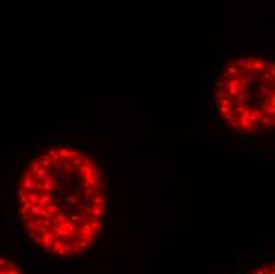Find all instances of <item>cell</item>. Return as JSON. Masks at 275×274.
Wrapping results in <instances>:
<instances>
[{
    "label": "cell",
    "mask_w": 275,
    "mask_h": 274,
    "mask_svg": "<svg viewBox=\"0 0 275 274\" xmlns=\"http://www.w3.org/2000/svg\"><path fill=\"white\" fill-rule=\"evenodd\" d=\"M14 203L27 239L56 258H75L97 244L108 222L103 168L87 149L54 143L22 162Z\"/></svg>",
    "instance_id": "obj_1"
},
{
    "label": "cell",
    "mask_w": 275,
    "mask_h": 274,
    "mask_svg": "<svg viewBox=\"0 0 275 274\" xmlns=\"http://www.w3.org/2000/svg\"><path fill=\"white\" fill-rule=\"evenodd\" d=\"M242 274H275L274 262L272 260H264L258 265H253L248 269H245Z\"/></svg>",
    "instance_id": "obj_4"
},
{
    "label": "cell",
    "mask_w": 275,
    "mask_h": 274,
    "mask_svg": "<svg viewBox=\"0 0 275 274\" xmlns=\"http://www.w3.org/2000/svg\"><path fill=\"white\" fill-rule=\"evenodd\" d=\"M0 274H25V271L10 257L0 254Z\"/></svg>",
    "instance_id": "obj_3"
},
{
    "label": "cell",
    "mask_w": 275,
    "mask_h": 274,
    "mask_svg": "<svg viewBox=\"0 0 275 274\" xmlns=\"http://www.w3.org/2000/svg\"><path fill=\"white\" fill-rule=\"evenodd\" d=\"M213 109L232 135L255 138L275 124V63L255 54H234L213 83Z\"/></svg>",
    "instance_id": "obj_2"
}]
</instances>
